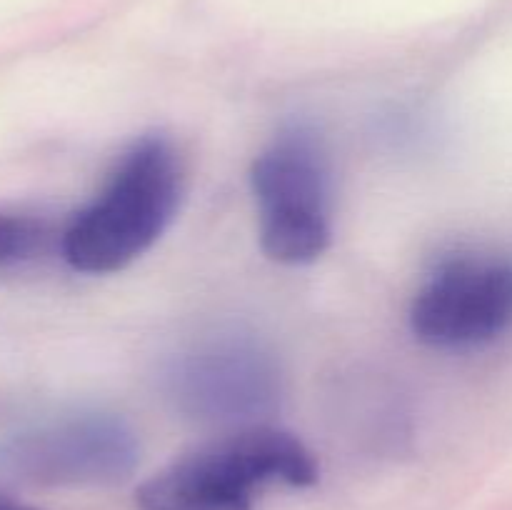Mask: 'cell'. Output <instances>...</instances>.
Wrapping results in <instances>:
<instances>
[{
    "label": "cell",
    "instance_id": "obj_1",
    "mask_svg": "<svg viewBox=\"0 0 512 510\" xmlns=\"http://www.w3.org/2000/svg\"><path fill=\"white\" fill-rule=\"evenodd\" d=\"M183 195V163L165 135L135 140L60 235V253L78 273H118L148 253L178 213Z\"/></svg>",
    "mask_w": 512,
    "mask_h": 510
},
{
    "label": "cell",
    "instance_id": "obj_2",
    "mask_svg": "<svg viewBox=\"0 0 512 510\" xmlns=\"http://www.w3.org/2000/svg\"><path fill=\"white\" fill-rule=\"evenodd\" d=\"M318 460L298 435L273 425H240L150 475L135 493L140 510H255L275 485L310 488Z\"/></svg>",
    "mask_w": 512,
    "mask_h": 510
},
{
    "label": "cell",
    "instance_id": "obj_3",
    "mask_svg": "<svg viewBox=\"0 0 512 510\" xmlns=\"http://www.w3.org/2000/svg\"><path fill=\"white\" fill-rule=\"evenodd\" d=\"M260 245L283 265L323 258L333 240V175L320 135L310 125H285L250 168Z\"/></svg>",
    "mask_w": 512,
    "mask_h": 510
},
{
    "label": "cell",
    "instance_id": "obj_4",
    "mask_svg": "<svg viewBox=\"0 0 512 510\" xmlns=\"http://www.w3.org/2000/svg\"><path fill=\"white\" fill-rule=\"evenodd\" d=\"M163 390L188 418L240 428L260 423L278 408L283 375L263 340L243 330H218L168 360Z\"/></svg>",
    "mask_w": 512,
    "mask_h": 510
},
{
    "label": "cell",
    "instance_id": "obj_5",
    "mask_svg": "<svg viewBox=\"0 0 512 510\" xmlns=\"http://www.w3.org/2000/svg\"><path fill=\"white\" fill-rule=\"evenodd\" d=\"M138 460L130 423L98 410L30 428L0 448V468L40 488H110L128 480Z\"/></svg>",
    "mask_w": 512,
    "mask_h": 510
},
{
    "label": "cell",
    "instance_id": "obj_6",
    "mask_svg": "<svg viewBox=\"0 0 512 510\" xmlns=\"http://www.w3.org/2000/svg\"><path fill=\"white\" fill-rule=\"evenodd\" d=\"M420 343L468 350L495 343L512 330V255L455 253L440 260L410 305Z\"/></svg>",
    "mask_w": 512,
    "mask_h": 510
},
{
    "label": "cell",
    "instance_id": "obj_7",
    "mask_svg": "<svg viewBox=\"0 0 512 510\" xmlns=\"http://www.w3.org/2000/svg\"><path fill=\"white\" fill-rule=\"evenodd\" d=\"M53 238V228L38 215L0 210V268L38 258Z\"/></svg>",
    "mask_w": 512,
    "mask_h": 510
},
{
    "label": "cell",
    "instance_id": "obj_8",
    "mask_svg": "<svg viewBox=\"0 0 512 510\" xmlns=\"http://www.w3.org/2000/svg\"><path fill=\"white\" fill-rule=\"evenodd\" d=\"M0 510H38L28 503H20V500L10 498V495L0 493Z\"/></svg>",
    "mask_w": 512,
    "mask_h": 510
}]
</instances>
